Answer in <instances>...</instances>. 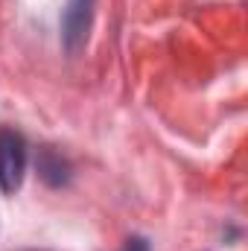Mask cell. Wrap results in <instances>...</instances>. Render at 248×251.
Segmentation results:
<instances>
[{
	"label": "cell",
	"mask_w": 248,
	"mask_h": 251,
	"mask_svg": "<svg viewBox=\"0 0 248 251\" xmlns=\"http://www.w3.org/2000/svg\"><path fill=\"white\" fill-rule=\"evenodd\" d=\"M38 173H41V178H44L50 187H62V184H67V178H70L67 161H64L59 152H53V149H44V152H41V158H38Z\"/></svg>",
	"instance_id": "cell-3"
},
{
	"label": "cell",
	"mask_w": 248,
	"mask_h": 251,
	"mask_svg": "<svg viewBox=\"0 0 248 251\" xmlns=\"http://www.w3.org/2000/svg\"><path fill=\"white\" fill-rule=\"evenodd\" d=\"M91 18H94V0H67V9L62 12V38L70 53L85 44Z\"/></svg>",
	"instance_id": "cell-2"
},
{
	"label": "cell",
	"mask_w": 248,
	"mask_h": 251,
	"mask_svg": "<svg viewBox=\"0 0 248 251\" xmlns=\"http://www.w3.org/2000/svg\"><path fill=\"white\" fill-rule=\"evenodd\" d=\"M123 251H149V246H146V240H140V237H131V240H125Z\"/></svg>",
	"instance_id": "cell-4"
},
{
	"label": "cell",
	"mask_w": 248,
	"mask_h": 251,
	"mask_svg": "<svg viewBox=\"0 0 248 251\" xmlns=\"http://www.w3.org/2000/svg\"><path fill=\"white\" fill-rule=\"evenodd\" d=\"M26 173V143L18 131L0 128V190L15 193Z\"/></svg>",
	"instance_id": "cell-1"
}]
</instances>
